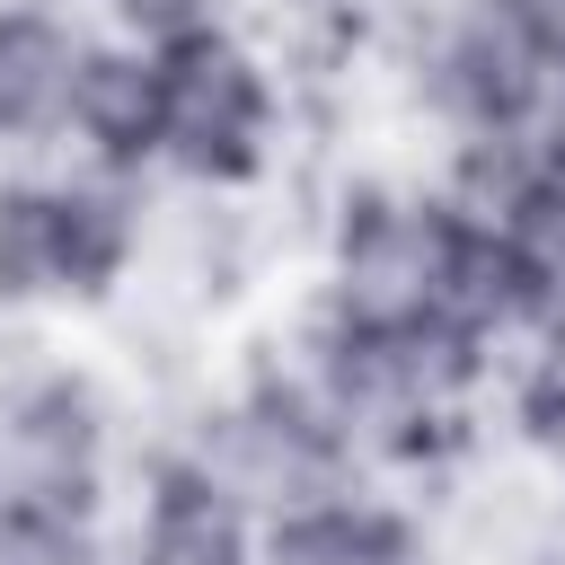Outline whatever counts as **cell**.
Instances as JSON below:
<instances>
[{
    "instance_id": "obj_1",
    "label": "cell",
    "mask_w": 565,
    "mask_h": 565,
    "mask_svg": "<svg viewBox=\"0 0 565 565\" xmlns=\"http://www.w3.org/2000/svg\"><path fill=\"white\" fill-rule=\"evenodd\" d=\"M141 185L132 177H0V309H97L132 282Z\"/></svg>"
},
{
    "instance_id": "obj_2",
    "label": "cell",
    "mask_w": 565,
    "mask_h": 565,
    "mask_svg": "<svg viewBox=\"0 0 565 565\" xmlns=\"http://www.w3.org/2000/svg\"><path fill=\"white\" fill-rule=\"evenodd\" d=\"M159 168H177L185 185H256L274 168V132H282V88L274 62L238 35V26H194L177 44H159Z\"/></svg>"
},
{
    "instance_id": "obj_3",
    "label": "cell",
    "mask_w": 565,
    "mask_h": 565,
    "mask_svg": "<svg viewBox=\"0 0 565 565\" xmlns=\"http://www.w3.org/2000/svg\"><path fill=\"white\" fill-rule=\"evenodd\" d=\"M424 88L459 141H521L565 124L556 79L521 26V0H450L424 53Z\"/></svg>"
},
{
    "instance_id": "obj_4",
    "label": "cell",
    "mask_w": 565,
    "mask_h": 565,
    "mask_svg": "<svg viewBox=\"0 0 565 565\" xmlns=\"http://www.w3.org/2000/svg\"><path fill=\"white\" fill-rule=\"evenodd\" d=\"M115 468V415L79 371H26L0 388V494L97 521Z\"/></svg>"
},
{
    "instance_id": "obj_5",
    "label": "cell",
    "mask_w": 565,
    "mask_h": 565,
    "mask_svg": "<svg viewBox=\"0 0 565 565\" xmlns=\"http://www.w3.org/2000/svg\"><path fill=\"white\" fill-rule=\"evenodd\" d=\"M79 62H88V26L62 0H0V150L35 159L71 141Z\"/></svg>"
},
{
    "instance_id": "obj_6",
    "label": "cell",
    "mask_w": 565,
    "mask_h": 565,
    "mask_svg": "<svg viewBox=\"0 0 565 565\" xmlns=\"http://www.w3.org/2000/svg\"><path fill=\"white\" fill-rule=\"evenodd\" d=\"M256 530H265V521H256L194 450H168V459H150V477H141L124 565H256Z\"/></svg>"
},
{
    "instance_id": "obj_7",
    "label": "cell",
    "mask_w": 565,
    "mask_h": 565,
    "mask_svg": "<svg viewBox=\"0 0 565 565\" xmlns=\"http://www.w3.org/2000/svg\"><path fill=\"white\" fill-rule=\"evenodd\" d=\"M71 141H79V168H97V177H132L141 185V168H159L168 115H159V53L150 44L88 35L79 88H71Z\"/></svg>"
},
{
    "instance_id": "obj_8",
    "label": "cell",
    "mask_w": 565,
    "mask_h": 565,
    "mask_svg": "<svg viewBox=\"0 0 565 565\" xmlns=\"http://www.w3.org/2000/svg\"><path fill=\"white\" fill-rule=\"evenodd\" d=\"M256 565H433V539L415 512L344 486V494L274 512L256 530Z\"/></svg>"
},
{
    "instance_id": "obj_9",
    "label": "cell",
    "mask_w": 565,
    "mask_h": 565,
    "mask_svg": "<svg viewBox=\"0 0 565 565\" xmlns=\"http://www.w3.org/2000/svg\"><path fill=\"white\" fill-rule=\"evenodd\" d=\"M0 565H97V521L0 494Z\"/></svg>"
},
{
    "instance_id": "obj_10",
    "label": "cell",
    "mask_w": 565,
    "mask_h": 565,
    "mask_svg": "<svg viewBox=\"0 0 565 565\" xmlns=\"http://www.w3.org/2000/svg\"><path fill=\"white\" fill-rule=\"evenodd\" d=\"M521 26H530V44L556 79V106H565V0H521Z\"/></svg>"
}]
</instances>
